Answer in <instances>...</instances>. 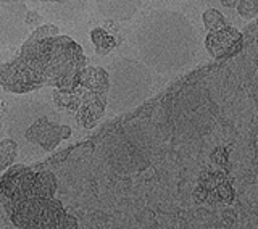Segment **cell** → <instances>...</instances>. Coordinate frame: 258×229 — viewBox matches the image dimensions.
Segmentation results:
<instances>
[{"label":"cell","mask_w":258,"mask_h":229,"mask_svg":"<svg viewBox=\"0 0 258 229\" xmlns=\"http://www.w3.org/2000/svg\"><path fill=\"white\" fill-rule=\"evenodd\" d=\"M23 2H0V47H15L29 36Z\"/></svg>","instance_id":"cell-9"},{"label":"cell","mask_w":258,"mask_h":229,"mask_svg":"<svg viewBox=\"0 0 258 229\" xmlns=\"http://www.w3.org/2000/svg\"><path fill=\"white\" fill-rule=\"evenodd\" d=\"M21 50L39 53L45 86L61 91H73L79 86L81 73L86 68V55L76 40L56 34L34 44L23 42Z\"/></svg>","instance_id":"cell-2"},{"label":"cell","mask_w":258,"mask_h":229,"mask_svg":"<svg viewBox=\"0 0 258 229\" xmlns=\"http://www.w3.org/2000/svg\"><path fill=\"white\" fill-rule=\"evenodd\" d=\"M55 113L47 103L40 100H24L13 103L10 111L7 113V131L12 139H15L20 147V142L23 139V133L32 121H36L42 115Z\"/></svg>","instance_id":"cell-10"},{"label":"cell","mask_w":258,"mask_h":229,"mask_svg":"<svg viewBox=\"0 0 258 229\" xmlns=\"http://www.w3.org/2000/svg\"><path fill=\"white\" fill-rule=\"evenodd\" d=\"M218 4H221L223 7H226V8H236V5H237V2L239 0H216Z\"/></svg>","instance_id":"cell-23"},{"label":"cell","mask_w":258,"mask_h":229,"mask_svg":"<svg viewBox=\"0 0 258 229\" xmlns=\"http://www.w3.org/2000/svg\"><path fill=\"white\" fill-rule=\"evenodd\" d=\"M237 13L245 20H252L258 15V5L255 0H239L236 5Z\"/></svg>","instance_id":"cell-21"},{"label":"cell","mask_w":258,"mask_h":229,"mask_svg":"<svg viewBox=\"0 0 258 229\" xmlns=\"http://www.w3.org/2000/svg\"><path fill=\"white\" fill-rule=\"evenodd\" d=\"M244 36L239 29L226 24L224 28L208 31L205 37V47L208 53L215 59H226L240 52Z\"/></svg>","instance_id":"cell-11"},{"label":"cell","mask_w":258,"mask_h":229,"mask_svg":"<svg viewBox=\"0 0 258 229\" xmlns=\"http://www.w3.org/2000/svg\"><path fill=\"white\" fill-rule=\"evenodd\" d=\"M110 168L118 175H134L147 169L152 161V141L142 129L116 131L105 144Z\"/></svg>","instance_id":"cell-4"},{"label":"cell","mask_w":258,"mask_h":229,"mask_svg":"<svg viewBox=\"0 0 258 229\" xmlns=\"http://www.w3.org/2000/svg\"><path fill=\"white\" fill-rule=\"evenodd\" d=\"M133 44L141 62L150 70L171 75L184 70L196 59L199 34L184 13L171 8H158L139 21Z\"/></svg>","instance_id":"cell-1"},{"label":"cell","mask_w":258,"mask_h":229,"mask_svg":"<svg viewBox=\"0 0 258 229\" xmlns=\"http://www.w3.org/2000/svg\"><path fill=\"white\" fill-rule=\"evenodd\" d=\"M53 102L58 108L67 110L70 113H76L81 103V91L76 87L73 91H61L55 89L53 91Z\"/></svg>","instance_id":"cell-17"},{"label":"cell","mask_w":258,"mask_h":229,"mask_svg":"<svg viewBox=\"0 0 258 229\" xmlns=\"http://www.w3.org/2000/svg\"><path fill=\"white\" fill-rule=\"evenodd\" d=\"M40 18H42V16H39V13H36V12H26V16H24V21H26V24L31 28L32 24H37V23L40 21Z\"/></svg>","instance_id":"cell-22"},{"label":"cell","mask_w":258,"mask_h":229,"mask_svg":"<svg viewBox=\"0 0 258 229\" xmlns=\"http://www.w3.org/2000/svg\"><path fill=\"white\" fill-rule=\"evenodd\" d=\"M0 107H2V103H0Z\"/></svg>","instance_id":"cell-26"},{"label":"cell","mask_w":258,"mask_h":229,"mask_svg":"<svg viewBox=\"0 0 258 229\" xmlns=\"http://www.w3.org/2000/svg\"><path fill=\"white\" fill-rule=\"evenodd\" d=\"M16 227L28 229H71L78 227V219L64 210L63 203L53 197L24 199L5 208Z\"/></svg>","instance_id":"cell-5"},{"label":"cell","mask_w":258,"mask_h":229,"mask_svg":"<svg viewBox=\"0 0 258 229\" xmlns=\"http://www.w3.org/2000/svg\"><path fill=\"white\" fill-rule=\"evenodd\" d=\"M79 86L83 89H87V91L108 94V87H110L108 71L99 67H86L83 73H81Z\"/></svg>","instance_id":"cell-15"},{"label":"cell","mask_w":258,"mask_h":229,"mask_svg":"<svg viewBox=\"0 0 258 229\" xmlns=\"http://www.w3.org/2000/svg\"><path fill=\"white\" fill-rule=\"evenodd\" d=\"M56 120H58L56 113L39 117L24 129L21 141L29 145L39 147L44 152H50L56 149L63 139H68L73 133L68 125H60Z\"/></svg>","instance_id":"cell-8"},{"label":"cell","mask_w":258,"mask_h":229,"mask_svg":"<svg viewBox=\"0 0 258 229\" xmlns=\"http://www.w3.org/2000/svg\"><path fill=\"white\" fill-rule=\"evenodd\" d=\"M197 200L208 202H226L234 200V191L228 179L221 173H205L200 178L199 187L194 192Z\"/></svg>","instance_id":"cell-13"},{"label":"cell","mask_w":258,"mask_h":229,"mask_svg":"<svg viewBox=\"0 0 258 229\" xmlns=\"http://www.w3.org/2000/svg\"><path fill=\"white\" fill-rule=\"evenodd\" d=\"M255 2H256V5H258V0H255Z\"/></svg>","instance_id":"cell-25"},{"label":"cell","mask_w":258,"mask_h":229,"mask_svg":"<svg viewBox=\"0 0 258 229\" xmlns=\"http://www.w3.org/2000/svg\"><path fill=\"white\" fill-rule=\"evenodd\" d=\"M95 12L111 21H129L139 12L144 0H91Z\"/></svg>","instance_id":"cell-14"},{"label":"cell","mask_w":258,"mask_h":229,"mask_svg":"<svg viewBox=\"0 0 258 229\" xmlns=\"http://www.w3.org/2000/svg\"><path fill=\"white\" fill-rule=\"evenodd\" d=\"M58 179L50 171H34L13 166L0 179V203L7 208L13 203L32 197H55Z\"/></svg>","instance_id":"cell-6"},{"label":"cell","mask_w":258,"mask_h":229,"mask_svg":"<svg viewBox=\"0 0 258 229\" xmlns=\"http://www.w3.org/2000/svg\"><path fill=\"white\" fill-rule=\"evenodd\" d=\"M202 20H204V24L208 31L220 29V28H224L226 24H228L224 15L220 10H216V8H208V10L202 15Z\"/></svg>","instance_id":"cell-20"},{"label":"cell","mask_w":258,"mask_h":229,"mask_svg":"<svg viewBox=\"0 0 258 229\" xmlns=\"http://www.w3.org/2000/svg\"><path fill=\"white\" fill-rule=\"evenodd\" d=\"M44 84L42 62L34 50H20L12 62L0 63V87L10 94H29Z\"/></svg>","instance_id":"cell-7"},{"label":"cell","mask_w":258,"mask_h":229,"mask_svg":"<svg viewBox=\"0 0 258 229\" xmlns=\"http://www.w3.org/2000/svg\"><path fill=\"white\" fill-rule=\"evenodd\" d=\"M91 39H92V44L95 45V52L99 55H108L111 52V48L116 45L115 37L108 34V32L102 28L92 29Z\"/></svg>","instance_id":"cell-19"},{"label":"cell","mask_w":258,"mask_h":229,"mask_svg":"<svg viewBox=\"0 0 258 229\" xmlns=\"http://www.w3.org/2000/svg\"><path fill=\"white\" fill-rule=\"evenodd\" d=\"M18 152L20 147L15 139L7 137L0 141V171H5L13 165L16 157H18Z\"/></svg>","instance_id":"cell-18"},{"label":"cell","mask_w":258,"mask_h":229,"mask_svg":"<svg viewBox=\"0 0 258 229\" xmlns=\"http://www.w3.org/2000/svg\"><path fill=\"white\" fill-rule=\"evenodd\" d=\"M165 2H184V0H165Z\"/></svg>","instance_id":"cell-24"},{"label":"cell","mask_w":258,"mask_h":229,"mask_svg":"<svg viewBox=\"0 0 258 229\" xmlns=\"http://www.w3.org/2000/svg\"><path fill=\"white\" fill-rule=\"evenodd\" d=\"M86 7H87V0H64V2L60 4V7L45 5V12L48 15H52V18L63 20V21H73L84 13Z\"/></svg>","instance_id":"cell-16"},{"label":"cell","mask_w":258,"mask_h":229,"mask_svg":"<svg viewBox=\"0 0 258 229\" xmlns=\"http://www.w3.org/2000/svg\"><path fill=\"white\" fill-rule=\"evenodd\" d=\"M81 91V103L76 111L78 115V125L84 129H92L99 125V121L107 110V97L108 94L97 92V91H87L78 86Z\"/></svg>","instance_id":"cell-12"},{"label":"cell","mask_w":258,"mask_h":229,"mask_svg":"<svg viewBox=\"0 0 258 229\" xmlns=\"http://www.w3.org/2000/svg\"><path fill=\"white\" fill-rule=\"evenodd\" d=\"M110 87L107 107L115 111H126L141 105L150 95L153 78L145 63L134 59H118L108 67Z\"/></svg>","instance_id":"cell-3"}]
</instances>
